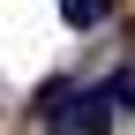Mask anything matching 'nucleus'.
Here are the masks:
<instances>
[{"label": "nucleus", "mask_w": 135, "mask_h": 135, "mask_svg": "<svg viewBox=\"0 0 135 135\" xmlns=\"http://www.w3.org/2000/svg\"><path fill=\"white\" fill-rule=\"evenodd\" d=\"M60 15H68V30H98L113 15V0H60Z\"/></svg>", "instance_id": "f03ea898"}, {"label": "nucleus", "mask_w": 135, "mask_h": 135, "mask_svg": "<svg viewBox=\"0 0 135 135\" xmlns=\"http://www.w3.org/2000/svg\"><path fill=\"white\" fill-rule=\"evenodd\" d=\"M105 90H113V105H120V113H135V68H120Z\"/></svg>", "instance_id": "7ed1b4c3"}, {"label": "nucleus", "mask_w": 135, "mask_h": 135, "mask_svg": "<svg viewBox=\"0 0 135 135\" xmlns=\"http://www.w3.org/2000/svg\"><path fill=\"white\" fill-rule=\"evenodd\" d=\"M38 128L45 135H113V90H105V83H98V90H75V83H68L60 105L45 113Z\"/></svg>", "instance_id": "f257e3e1"}]
</instances>
